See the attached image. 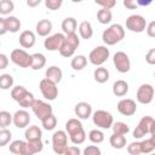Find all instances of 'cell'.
Instances as JSON below:
<instances>
[{
	"instance_id": "obj_1",
	"label": "cell",
	"mask_w": 155,
	"mask_h": 155,
	"mask_svg": "<svg viewBox=\"0 0 155 155\" xmlns=\"http://www.w3.org/2000/svg\"><path fill=\"white\" fill-rule=\"evenodd\" d=\"M65 131L68 132L71 143L75 145L82 144L86 140V132L79 119H69L65 122Z\"/></svg>"
},
{
	"instance_id": "obj_2",
	"label": "cell",
	"mask_w": 155,
	"mask_h": 155,
	"mask_svg": "<svg viewBox=\"0 0 155 155\" xmlns=\"http://www.w3.org/2000/svg\"><path fill=\"white\" fill-rule=\"evenodd\" d=\"M125 38V29L121 24L119 23H115V24H111L110 27H108L103 34H102V39H103V42L108 46H113L117 42H120L122 39Z\"/></svg>"
},
{
	"instance_id": "obj_3",
	"label": "cell",
	"mask_w": 155,
	"mask_h": 155,
	"mask_svg": "<svg viewBox=\"0 0 155 155\" xmlns=\"http://www.w3.org/2000/svg\"><path fill=\"white\" fill-rule=\"evenodd\" d=\"M11 97L13 101H16L22 108H31L33 103L35 102L34 94L29 92L24 86H15L11 90Z\"/></svg>"
},
{
	"instance_id": "obj_4",
	"label": "cell",
	"mask_w": 155,
	"mask_h": 155,
	"mask_svg": "<svg viewBox=\"0 0 155 155\" xmlns=\"http://www.w3.org/2000/svg\"><path fill=\"white\" fill-rule=\"evenodd\" d=\"M79 45H80V39H79L76 33L70 34V35H65V39H64V41L59 48V54L62 57L69 58L75 53Z\"/></svg>"
},
{
	"instance_id": "obj_5",
	"label": "cell",
	"mask_w": 155,
	"mask_h": 155,
	"mask_svg": "<svg viewBox=\"0 0 155 155\" xmlns=\"http://www.w3.org/2000/svg\"><path fill=\"white\" fill-rule=\"evenodd\" d=\"M92 121L93 124L99 127V128H103V130H108L110 127H113L114 125V117L113 115L107 111V110H96L93 114H92Z\"/></svg>"
},
{
	"instance_id": "obj_6",
	"label": "cell",
	"mask_w": 155,
	"mask_h": 155,
	"mask_svg": "<svg viewBox=\"0 0 155 155\" xmlns=\"http://www.w3.org/2000/svg\"><path fill=\"white\" fill-rule=\"evenodd\" d=\"M68 148V134L63 130H58L52 136V149L57 155H63Z\"/></svg>"
},
{
	"instance_id": "obj_7",
	"label": "cell",
	"mask_w": 155,
	"mask_h": 155,
	"mask_svg": "<svg viewBox=\"0 0 155 155\" xmlns=\"http://www.w3.org/2000/svg\"><path fill=\"white\" fill-rule=\"evenodd\" d=\"M109 54H110V52L107 46H97L90 52L88 61L91 64H93L96 67H102V64L108 61Z\"/></svg>"
},
{
	"instance_id": "obj_8",
	"label": "cell",
	"mask_w": 155,
	"mask_h": 155,
	"mask_svg": "<svg viewBox=\"0 0 155 155\" xmlns=\"http://www.w3.org/2000/svg\"><path fill=\"white\" fill-rule=\"evenodd\" d=\"M126 28L132 33H142L147 29V21L140 15H131L126 19Z\"/></svg>"
},
{
	"instance_id": "obj_9",
	"label": "cell",
	"mask_w": 155,
	"mask_h": 155,
	"mask_svg": "<svg viewBox=\"0 0 155 155\" xmlns=\"http://www.w3.org/2000/svg\"><path fill=\"white\" fill-rule=\"evenodd\" d=\"M10 58L16 65H18L21 68H30V65H31V54H29L28 52H25L22 48L13 50L11 52Z\"/></svg>"
},
{
	"instance_id": "obj_10",
	"label": "cell",
	"mask_w": 155,
	"mask_h": 155,
	"mask_svg": "<svg viewBox=\"0 0 155 155\" xmlns=\"http://www.w3.org/2000/svg\"><path fill=\"white\" fill-rule=\"evenodd\" d=\"M113 63L116 68V70L121 74L130 71L131 69V61L130 57L127 56V53L122 52V51H117L114 56H113Z\"/></svg>"
},
{
	"instance_id": "obj_11",
	"label": "cell",
	"mask_w": 155,
	"mask_h": 155,
	"mask_svg": "<svg viewBox=\"0 0 155 155\" xmlns=\"http://www.w3.org/2000/svg\"><path fill=\"white\" fill-rule=\"evenodd\" d=\"M154 93L155 90L150 84H142L137 90L136 98L140 104H149L154 98Z\"/></svg>"
},
{
	"instance_id": "obj_12",
	"label": "cell",
	"mask_w": 155,
	"mask_h": 155,
	"mask_svg": "<svg viewBox=\"0 0 155 155\" xmlns=\"http://www.w3.org/2000/svg\"><path fill=\"white\" fill-rule=\"evenodd\" d=\"M39 88L44 96L45 99L47 101H54L58 96V88H57V85L51 82L50 80L47 79H42L39 84Z\"/></svg>"
},
{
	"instance_id": "obj_13",
	"label": "cell",
	"mask_w": 155,
	"mask_h": 155,
	"mask_svg": "<svg viewBox=\"0 0 155 155\" xmlns=\"http://www.w3.org/2000/svg\"><path fill=\"white\" fill-rule=\"evenodd\" d=\"M31 110H33V113L35 114V116L39 120H42L44 117L53 114L52 107L48 103H46L44 101H40V99H35V102L31 105Z\"/></svg>"
},
{
	"instance_id": "obj_14",
	"label": "cell",
	"mask_w": 155,
	"mask_h": 155,
	"mask_svg": "<svg viewBox=\"0 0 155 155\" xmlns=\"http://www.w3.org/2000/svg\"><path fill=\"white\" fill-rule=\"evenodd\" d=\"M153 121H154V119L151 116H148V115L143 116L139 120V122L136 126V128L133 130V137L136 139H139V138H143L144 136H147L149 133V131H150V126H151Z\"/></svg>"
},
{
	"instance_id": "obj_15",
	"label": "cell",
	"mask_w": 155,
	"mask_h": 155,
	"mask_svg": "<svg viewBox=\"0 0 155 155\" xmlns=\"http://www.w3.org/2000/svg\"><path fill=\"white\" fill-rule=\"evenodd\" d=\"M65 39V35L62 33H56L50 36H47L44 41V46L47 51H59L63 41Z\"/></svg>"
},
{
	"instance_id": "obj_16",
	"label": "cell",
	"mask_w": 155,
	"mask_h": 155,
	"mask_svg": "<svg viewBox=\"0 0 155 155\" xmlns=\"http://www.w3.org/2000/svg\"><path fill=\"white\" fill-rule=\"evenodd\" d=\"M117 111L124 116H132L137 111V104L131 98H124L117 103Z\"/></svg>"
},
{
	"instance_id": "obj_17",
	"label": "cell",
	"mask_w": 155,
	"mask_h": 155,
	"mask_svg": "<svg viewBox=\"0 0 155 155\" xmlns=\"http://www.w3.org/2000/svg\"><path fill=\"white\" fill-rule=\"evenodd\" d=\"M30 122V115L27 110H17L13 115V125L17 128H25Z\"/></svg>"
},
{
	"instance_id": "obj_18",
	"label": "cell",
	"mask_w": 155,
	"mask_h": 155,
	"mask_svg": "<svg viewBox=\"0 0 155 155\" xmlns=\"http://www.w3.org/2000/svg\"><path fill=\"white\" fill-rule=\"evenodd\" d=\"M74 113L78 116V119L87 120L92 115V107L87 102H79L74 108Z\"/></svg>"
},
{
	"instance_id": "obj_19",
	"label": "cell",
	"mask_w": 155,
	"mask_h": 155,
	"mask_svg": "<svg viewBox=\"0 0 155 155\" xmlns=\"http://www.w3.org/2000/svg\"><path fill=\"white\" fill-rule=\"evenodd\" d=\"M10 151L15 155H30L29 148H28V142L27 140H13L10 144Z\"/></svg>"
},
{
	"instance_id": "obj_20",
	"label": "cell",
	"mask_w": 155,
	"mask_h": 155,
	"mask_svg": "<svg viewBox=\"0 0 155 155\" xmlns=\"http://www.w3.org/2000/svg\"><path fill=\"white\" fill-rule=\"evenodd\" d=\"M18 41H19V45L23 48H31L35 45L36 38H35V34L31 30H24V31L21 33V35L18 38Z\"/></svg>"
},
{
	"instance_id": "obj_21",
	"label": "cell",
	"mask_w": 155,
	"mask_h": 155,
	"mask_svg": "<svg viewBox=\"0 0 155 155\" xmlns=\"http://www.w3.org/2000/svg\"><path fill=\"white\" fill-rule=\"evenodd\" d=\"M62 78H63V71L57 65H52V67H48L45 71V79L50 80L51 82L53 84H58L62 81Z\"/></svg>"
},
{
	"instance_id": "obj_22",
	"label": "cell",
	"mask_w": 155,
	"mask_h": 155,
	"mask_svg": "<svg viewBox=\"0 0 155 155\" xmlns=\"http://www.w3.org/2000/svg\"><path fill=\"white\" fill-rule=\"evenodd\" d=\"M24 137H25V140L27 142H36V140H41V137H42V131L39 126L36 125H33V126H29L25 132H24Z\"/></svg>"
},
{
	"instance_id": "obj_23",
	"label": "cell",
	"mask_w": 155,
	"mask_h": 155,
	"mask_svg": "<svg viewBox=\"0 0 155 155\" xmlns=\"http://www.w3.org/2000/svg\"><path fill=\"white\" fill-rule=\"evenodd\" d=\"M52 30V22L50 19H41L36 23L35 31L39 36H50L48 34Z\"/></svg>"
},
{
	"instance_id": "obj_24",
	"label": "cell",
	"mask_w": 155,
	"mask_h": 155,
	"mask_svg": "<svg viewBox=\"0 0 155 155\" xmlns=\"http://www.w3.org/2000/svg\"><path fill=\"white\" fill-rule=\"evenodd\" d=\"M78 29V22L74 17H67L62 22V30L65 35L75 34V30Z\"/></svg>"
},
{
	"instance_id": "obj_25",
	"label": "cell",
	"mask_w": 155,
	"mask_h": 155,
	"mask_svg": "<svg viewBox=\"0 0 155 155\" xmlns=\"http://www.w3.org/2000/svg\"><path fill=\"white\" fill-rule=\"evenodd\" d=\"M128 92V84L125 80H116L113 84V93L116 97H124Z\"/></svg>"
},
{
	"instance_id": "obj_26",
	"label": "cell",
	"mask_w": 155,
	"mask_h": 155,
	"mask_svg": "<svg viewBox=\"0 0 155 155\" xmlns=\"http://www.w3.org/2000/svg\"><path fill=\"white\" fill-rule=\"evenodd\" d=\"M46 64V57L40 53V52H36V53H33L31 54V65L30 68L33 70H40L45 67Z\"/></svg>"
},
{
	"instance_id": "obj_27",
	"label": "cell",
	"mask_w": 155,
	"mask_h": 155,
	"mask_svg": "<svg viewBox=\"0 0 155 155\" xmlns=\"http://www.w3.org/2000/svg\"><path fill=\"white\" fill-rule=\"evenodd\" d=\"M78 29H79L80 36H81L82 39H85V40L91 39L92 35H93V29H92V25H91V23H90L88 21L81 22V23L79 24V28H78Z\"/></svg>"
},
{
	"instance_id": "obj_28",
	"label": "cell",
	"mask_w": 155,
	"mask_h": 155,
	"mask_svg": "<svg viewBox=\"0 0 155 155\" xmlns=\"http://www.w3.org/2000/svg\"><path fill=\"white\" fill-rule=\"evenodd\" d=\"M93 78L98 84H104L109 80V70L104 67H98L93 71Z\"/></svg>"
},
{
	"instance_id": "obj_29",
	"label": "cell",
	"mask_w": 155,
	"mask_h": 155,
	"mask_svg": "<svg viewBox=\"0 0 155 155\" xmlns=\"http://www.w3.org/2000/svg\"><path fill=\"white\" fill-rule=\"evenodd\" d=\"M109 143L115 149H122L126 145V137L122 134H115L113 133L109 138Z\"/></svg>"
},
{
	"instance_id": "obj_30",
	"label": "cell",
	"mask_w": 155,
	"mask_h": 155,
	"mask_svg": "<svg viewBox=\"0 0 155 155\" xmlns=\"http://www.w3.org/2000/svg\"><path fill=\"white\" fill-rule=\"evenodd\" d=\"M5 21H6V25H7V30L10 33H17L19 29H21V21L15 17V16H8V17H5Z\"/></svg>"
},
{
	"instance_id": "obj_31",
	"label": "cell",
	"mask_w": 155,
	"mask_h": 155,
	"mask_svg": "<svg viewBox=\"0 0 155 155\" xmlns=\"http://www.w3.org/2000/svg\"><path fill=\"white\" fill-rule=\"evenodd\" d=\"M86 64H87V58L84 56V54H78V56H75L73 59H71V62H70V65H71V68L74 69V70H82L85 67H86Z\"/></svg>"
},
{
	"instance_id": "obj_32",
	"label": "cell",
	"mask_w": 155,
	"mask_h": 155,
	"mask_svg": "<svg viewBox=\"0 0 155 155\" xmlns=\"http://www.w3.org/2000/svg\"><path fill=\"white\" fill-rule=\"evenodd\" d=\"M97 19L101 24H108L111 22L113 19V13L110 10H107V8H101L98 10L97 12Z\"/></svg>"
},
{
	"instance_id": "obj_33",
	"label": "cell",
	"mask_w": 155,
	"mask_h": 155,
	"mask_svg": "<svg viewBox=\"0 0 155 155\" xmlns=\"http://www.w3.org/2000/svg\"><path fill=\"white\" fill-rule=\"evenodd\" d=\"M41 125L46 131H52L57 126V117L53 114H51V115H48L41 120Z\"/></svg>"
},
{
	"instance_id": "obj_34",
	"label": "cell",
	"mask_w": 155,
	"mask_h": 155,
	"mask_svg": "<svg viewBox=\"0 0 155 155\" xmlns=\"http://www.w3.org/2000/svg\"><path fill=\"white\" fill-rule=\"evenodd\" d=\"M142 145V153L143 154H151L155 150V138L150 137L140 142Z\"/></svg>"
},
{
	"instance_id": "obj_35",
	"label": "cell",
	"mask_w": 155,
	"mask_h": 155,
	"mask_svg": "<svg viewBox=\"0 0 155 155\" xmlns=\"http://www.w3.org/2000/svg\"><path fill=\"white\" fill-rule=\"evenodd\" d=\"M111 128H113V133H115V134H122V136H125V134H127L130 132L128 125L125 124V122H122V121L114 122V125H113Z\"/></svg>"
},
{
	"instance_id": "obj_36",
	"label": "cell",
	"mask_w": 155,
	"mask_h": 155,
	"mask_svg": "<svg viewBox=\"0 0 155 155\" xmlns=\"http://www.w3.org/2000/svg\"><path fill=\"white\" fill-rule=\"evenodd\" d=\"M13 87V78L10 74H1L0 75V88L8 90Z\"/></svg>"
},
{
	"instance_id": "obj_37",
	"label": "cell",
	"mask_w": 155,
	"mask_h": 155,
	"mask_svg": "<svg viewBox=\"0 0 155 155\" xmlns=\"http://www.w3.org/2000/svg\"><path fill=\"white\" fill-rule=\"evenodd\" d=\"M11 122H13V115H11L6 110H1L0 111V127L6 128L7 126H10Z\"/></svg>"
},
{
	"instance_id": "obj_38",
	"label": "cell",
	"mask_w": 155,
	"mask_h": 155,
	"mask_svg": "<svg viewBox=\"0 0 155 155\" xmlns=\"http://www.w3.org/2000/svg\"><path fill=\"white\" fill-rule=\"evenodd\" d=\"M88 139L94 143V144H99L104 140V133L101 131V130H91L90 133H88Z\"/></svg>"
},
{
	"instance_id": "obj_39",
	"label": "cell",
	"mask_w": 155,
	"mask_h": 155,
	"mask_svg": "<svg viewBox=\"0 0 155 155\" xmlns=\"http://www.w3.org/2000/svg\"><path fill=\"white\" fill-rule=\"evenodd\" d=\"M15 8V4L11 0H1L0 1V15H10Z\"/></svg>"
},
{
	"instance_id": "obj_40",
	"label": "cell",
	"mask_w": 155,
	"mask_h": 155,
	"mask_svg": "<svg viewBox=\"0 0 155 155\" xmlns=\"http://www.w3.org/2000/svg\"><path fill=\"white\" fill-rule=\"evenodd\" d=\"M12 138V133L7 128H1L0 131V147H5Z\"/></svg>"
},
{
	"instance_id": "obj_41",
	"label": "cell",
	"mask_w": 155,
	"mask_h": 155,
	"mask_svg": "<svg viewBox=\"0 0 155 155\" xmlns=\"http://www.w3.org/2000/svg\"><path fill=\"white\" fill-rule=\"evenodd\" d=\"M127 151L131 155H140L142 154V145L140 142H132L130 145H127Z\"/></svg>"
},
{
	"instance_id": "obj_42",
	"label": "cell",
	"mask_w": 155,
	"mask_h": 155,
	"mask_svg": "<svg viewBox=\"0 0 155 155\" xmlns=\"http://www.w3.org/2000/svg\"><path fill=\"white\" fill-rule=\"evenodd\" d=\"M82 155H102V151L97 145H87L82 150Z\"/></svg>"
},
{
	"instance_id": "obj_43",
	"label": "cell",
	"mask_w": 155,
	"mask_h": 155,
	"mask_svg": "<svg viewBox=\"0 0 155 155\" xmlns=\"http://www.w3.org/2000/svg\"><path fill=\"white\" fill-rule=\"evenodd\" d=\"M63 1L62 0H45V6L48 8V10H58L61 6H62Z\"/></svg>"
},
{
	"instance_id": "obj_44",
	"label": "cell",
	"mask_w": 155,
	"mask_h": 155,
	"mask_svg": "<svg viewBox=\"0 0 155 155\" xmlns=\"http://www.w3.org/2000/svg\"><path fill=\"white\" fill-rule=\"evenodd\" d=\"M96 4L99 5V6H102V8L111 10L116 5V1L115 0H96Z\"/></svg>"
},
{
	"instance_id": "obj_45",
	"label": "cell",
	"mask_w": 155,
	"mask_h": 155,
	"mask_svg": "<svg viewBox=\"0 0 155 155\" xmlns=\"http://www.w3.org/2000/svg\"><path fill=\"white\" fill-rule=\"evenodd\" d=\"M145 62L150 65H155V48H150L145 54Z\"/></svg>"
},
{
	"instance_id": "obj_46",
	"label": "cell",
	"mask_w": 155,
	"mask_h": 155,
	"mask_svg": "<svg viewBox=\"0 0 155 155\" xmlns=\"http://www.w3.org/2000/svg\"><path fill=\"white\" fill-rule=\"evenodd\" d=\"M63 155H81V150L76 145H70L67 148V150L64 151Z\"/></svg>"
},
{
	"instance_id": "obj_47",
	"label": "cell",
	"mask_w": 155,
	"mask_h": 155,
	"mask_svg": "<svg viewBox=\"0 0 155 155\" xmlns=\"http://www.w3.org/2000/svg\"><path fill=\"white\" fill-rule=\"evenodd\" d=\"M147 34L150 38H155V21H151L150 23L147 24Z\"/></svg>"
},
{
	"instance_id": "obj_48",
	"label": "cell",
	"mask_w": 155,
	"mask_h": 155,
	"mask_svg": "<svg viewBox=\"0 0 155 155\" xmlns=\"http://www.w3.org/2000/svg\"><path fill=\"white\" fill-rule=\"evenodd\" d=\"M8 64V58L5 53H0V69H5Z\"/></svg>"
},
{
	"instance_id": "obj_49",
	"label": "cell",
	"mask_w": 155,
	"mask_h": 155,
	"mask_svg": "<svg viewBox=\"0 0 155 155\" xmlns=\"http://www.w3.org/2000/svg\"><path fill=\"white\" fill-rule=\"evenodd\" d=\"M7 25H6V21L5 17H0V35H4L5 33H7Z\"/></svg>"
},
{
	"instance_id": "obj_50",
	"label": "cell",
	"mask_w": 155,
	"mask_h": 155,
	"mask_svg": "<svg viewBox=\"0 0 155 155\" xmlns=\"http://www.w3.org/2000/svg\"><path fill=\"white\" fill-rule=\"evenodd\" d=\"M124 6L130 8V10H133V8H136L138 6V4L136 1H132V0H125L124 1Z\"/></svg>"
},
{
	"instance_id": "obj_51",
	"label": "cell",
	"mask_w": 155,
	"mask_h": 155,
	"mask_svg": "<svg viewBox=\"0 0 155 155\" xmlns=\"http://www.w3.org/2000/svg\"><path fill=\"white\" fill-rule=\"evenodd\" d=\"M40 2H41V0H28L27 1V5L29 7H35V6L40 5Z\"/></svg>"
},
{
	"instance_id": "obj_52",
	"label": "cell",
	"mask_w": 155,
	"mask_h": 155,
	"mask_svg": "<svg viewBox=\"0 0 155 155\" xmlns=\"http://www.w3.org/2000/svg\"><path fill=\"white\" fill-rule=\"evenodd\" d=\"M149 133H150V136H151L153 138H155V120L153 121V124H151V126H150V131H149Z\"/></svg>"
},
{
	"instance_id": "obj_53",
	"label": "cell",
	"mask_w": 155,
	"mask_h": 155,
	"mask_svg": "<svg viewBox=\"0 0 155 155\" xmlns=\"http://www.w3.org/2000/svg\"><path fill=\"white\" fill-rule=\"evenodd\" d=\"M137 4H138V6H148V5H150L151 4V1H137Z\"/></svg>"
},
{
	"instance_id": "obj_54",
	"label": "cell",
	"mask_w": 155,
	"mask_h": 155,
	"mask_svg": "<svg viewBox=\"0 0 155 155\" xmlns=\"http://www.w3.org/2000/svg\"><path fill=\"white\" fill-rule=\"evenodd\" d=\"M149 155H155V153H151V154H149Z\"/></svg>"
},
{
	"instance_id": "obj_55",
	"label": "cell",
	"mask_w": 155,
	"mask_h": 155,
	"mask_svg": "<svg viewBox=\"0 0 155 155\" xmlns=\"http://www.w3.org/2000/svg\"><path fill=\"white\" fill-rule=\"evenodd\" d=\"M154 78H155V71H154Z\"/></svg>"
}]
</instances>
